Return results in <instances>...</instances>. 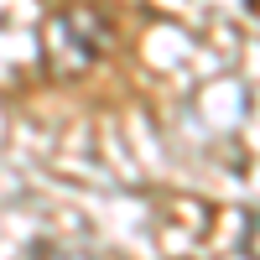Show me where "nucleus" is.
<instances>
[{
	"label": "nucleus",
	"instance_id": "obj_1",
	"mask_svg": "<svg viewBox=\"0 0 260 260\" xmlns=\"http://www.w3.org/2000/svg\"><path fill=\"white\" fill-rule=\"evenodd\" d=\"M245 255L260 260V213H250V224H245Z\"/></svg>",
	"mask_w": 260,
	"mask_h": 260
},
{
	"label": "nucleus",
	"instance_id": "obj_2",
	"mask_svg": "<svg viewBox=\"0 0 260 260\" xmlns=\"http://www.w3.org/2000/svg\"><path fill=\"white\" fill-rule=\"evenodd\" d=\"M37 260H89V255H78V250H37Z\"/></svg>",
	"mask_w": 260,
	"mask_h": 260
}]
</instances>
